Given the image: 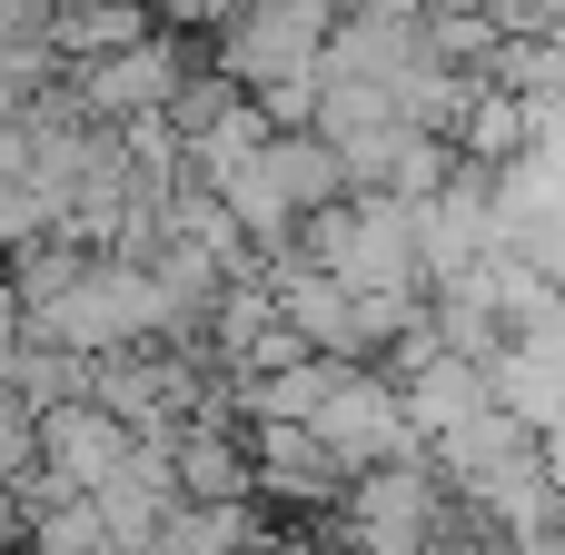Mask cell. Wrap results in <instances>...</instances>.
<instances>
[{"label": "cell", "instance_id": "cell-9", "mask_svg": "<svg viewBox=\"0 0 565 555\" xmlns=\"http://www.w3.org/2000/svg\"><path fill=\"white\" fill-rule=\"evenodd\" d=\"M10 387L50 417V407H70V397H89V357L79 348H50V338H30L20 348V367H10Z\"/></svg>", "mask_w": 565, "mask_h": 555}, {"label": "cell", "instance_id": "cell-11", "mask_svg": "<svg viewBox=\"0 0 565 555\" xmlns=\"http://www.w3.org/2000/svg\"><path fill=\"white\" fill-rule=\"evenodd\" d=\"M477 20H497L507 40H546L565 20V0H477Z\"/></svg>", "mask_w": 565, "mask_h": 555}, {"label": "cell", "instance_id": "cell-1", "mask_svg": "<svg viewBox=\"0 0 565 555\" xmlns=\"http://www.w3.org/2000/svg\"><path fill=\"white\" fill-rule=\"evenodd\" d=\"M308 427H318V447H328L348 477L397 467V457H427V437H417V417H407V387H397L387 367H338V387H328V407H318Z\"/></svg>", "mask_w": 565, "mask_h": 555}, {"label": "cell", "instance_id": "cell-4", "mask_svg": "<svg viewBox=\"0 0 565 555\" xmlns=\"http://www.w3.org/2000/svg\"><path fill=\"white\" fill-rule=\"evenodd\" d=\"M169 467H179V497L189 506H238L258 497V467H248V417L218 407V417H189L169 437Z\"/></svg>", "mask_w": 565, "mask_h": 555}, {"label": "cell", "instance_id": "cell-12", "mask_svg": "<svg viewBox=\"0 0 565 555\" xmlns=\"http://www.w3.org/2000/svg\"><path fill=\"white\" fill-rule=\"evenodd\" d=\"M20 536H30V506H20V487H0V555H20Z\"/></svg>", "mask_w": 565, "mask_h": 555}, {"label": "cell", "instance_id": "cell-10", "mask_svg": "<svg viewBox=\"0 0 565 555\" xmlns=\"http://www.w3.org/2000/svg\"><path fill=\"white\" fill-rule=\"evenodd\" d=\"M30 467H40V407L0 377V487H20Z\"/></svg>", "mask_w": 565, "mask_h": 555}, {"label": "cell", "instance_id": "cell-3", "mask_svg": "<svg viewBox=\"0 0 565 555\" xmlns=\"http://www.w3.org/2000/svg\"><path fill=\"white\" fill-rule=\"evenodd\" d=\"M248 467H258V506L288 526H318L348 497V467L318 447V427H248Z\"/></svg>", "mask_w": 565, "mask_h": 555}, {"label": "cell", "instance_id": "cell-7", "mask_svg": "<svg viewBox=\"0 0 565 555\" xmlns=\"http://www.w3.org/2000/svg\"><path fill=\"white\" fill-rule=\"evenodd\" d=\"M268 526H278V516H268L258 497H238V506H179L169 536H159V555H248Z\"/></svg>", "mask_w": 565, "mask_h": 555}, {"label": "cell", "instance_id": "cell-5", "mask_svg": "<svg viewBox=\"0 0 565 555\" xmlns=\"http://www.w3.org/2000/svg\"><path fill=\"white\" fill-rule=\"evenodd\" d=\"M179 506H189V497H179L169 447H139V457L99 487V516H109V546H119V555H159V536H169Z\"/></svg>", "mask_w": 565, "mask_h": 555}, {"label": "cell", "instance_id": "cell-6", "mask_svg": "<svg viewBox=\"0 0 565 555\" xmlns=\"http://www.w3.org/2000/svg\"><path fill=\"white\" fill-rule=\"evenodd\" d=\"M159 0H50V50H60V70H89V60H109V50H139V40H159Z\"/></svg>", "mask_w": 565, "mask_h": 555}, {"label": "cell", "instance_id": "cell-8", "mask_svg": "<svg viewBox=\"0 0 565 555\" xmlns=\"http://www.w3.org/2000/svg\"><path fill=\"white\" fill-rule=\"evenodd\" d=\"M20 555H119V546H109L99 497H30V536H20Z\"/></svg>", "mask_w": 565, "mask_h": 555}, {"label": "cell", "instance_id": "cell-2", "mask_svg": "<svg viewBox=\"0 0 565 555\" xmlns=\"http://www.w3.org/2000/svg\"><path fill=\"white\" fill-rule=\"evenodd\" d=\"M129 457H139V437H129L99 397H70V407L40 417V487H50V497H99Z\"/></svg>", "mask_w": 565, "mask_h": 555}]
</instances>
